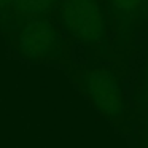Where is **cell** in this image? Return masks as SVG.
Masks as SVG:
<instances>
[{
	"label": "cell",
	"mask_w": 148,
	"mask_h": 148,
	"mask_svg": "<svg viewBox=\"0 0 148 148\" xmlns=\"http://www.w3.org/2000/svg\"><path fill=\"white\" fill-rule=\"evenodd\" d=\"M145 148H148V124H147V134H145Z\"/></svg>",
	"instance_id": "ba28073f"
},
{
	"label": "cell",
	"mask_w": 148,
	"mask_h": 148,
	"mask_svg": "<svg viewBox=\"0 0 148 148\" xmlns=\"http://www.w3.org/2000/svg\"><path fill=\"white\" fill-rule=\"evenodd\" d=\"M58 3L59 0H14L13 11L23 18L43 16L49 13Z\"/></svg>",
	"instance_id": "5b68a950"
},
{
	"label": "cell",
	"mask_w": 148,
	"mask_h": 148,
	"mask_svg": "<svg viewBox=\"0 0 148 148\" xmlns=\"http://www.w3.org/2000/svg\"><path fill=\"white\" fill-rule=\"evenodd\" d=\"M145 94L148 99V64H147V72H145Z\"/></svg>",
	"instance_id": "52a82bcc"
},
{
	"label": "cell",
	"mask_w": 148,
	"mask_h": 148,
	"mask_svg": "<svg viewBox=\"0 0 148 148\" xmlns=\"http://www.w3.org/2000/svg\"><path fill=\"white\" fill-rule=\"evenodd\" d=\"M64 40L42 16L26 18L19 27L18 51L27 59H58L62 56Z\"/></svg>",
	"instance_id": "7a4b0ae2"
},
{
	"label": "cell",
	"mask_w": 148,
	"mask_h": 148,
	"mask_svg": "<svg viewBox=\"0 0 148 148\" xmlns=\"http://www.w3.org/2000/svg\"><path fill=\"white\" fill-rule=\"evenodd\" d=\"M61 21L72 38L86 45L105 42V26L97 0H64Z\"/></svg>",
	"instance_id": "6da1fadb"
},
{
	"label": "cell",
	"mask_w": 148,
	"mask_h": 148,
	"mask_svg": "<svg viewBox=\"0 0 148 148\" xmlns=\"http://www.w3.org/2000/svg\"><path fill=\"white\" fill-rule=\"evenodd\" d=\"M13 3L14 0H0V27L2 29H10V26H13V23L16 21V24L24 23L26 18L18 16L16 13L13 11ZM19 29V26H18Z\"/></svg>",
	"instance_id": "8992f818"
},
{
	"label": "cell",
	"mask_w": 148,
	"mask_h": 148,
	"mask_svg": "<svg viewBox=\"0 0 148 148\" xmlns=\"http://www.w3.org/2000/svg\"><path fill=\"white\" fill-rule=\"evenodd\" d=\"M83 91L91 97L100 113L108 118H119L124 112L121 86L110 70H91L80 77Z\"/></svg>",
	"instance_id": "3957f363"
},
{
	"label": "cell",
	"mask_w": 148,
	"mask_h": 148,
	"mask_svg": "<svg viewBox=\"0 0 148 148\" xmlns=\"http://www.w3.org/2000/svg\"><path fill=\"white\" fill-rule=\"evenodd\" d=\"M147 2H148V0H147Z\"/></svg>",
	"instance_id": "30bf717a"
},
{
	"label": "cell",
	"mask_w": 148,
	"mask_h": 148,
	"mask_svg": "<svg viewBox=\"0 0 148 148\" xmlns=\"http://www.w3.org/2000/svg\"><path fill=\"white\" fill-rule=\"evenodd\" d=\"M61 2H64V0H59V3H61Z\"/></svg>",
	"instance_id": "9c48e42d"
},
{
	"label": "cell",
	"mask_w": 148,
	"mask_h": 148,
	"mask_svg": "<svg viewBox=\"0 0 148 148\" xmlns=\"http://www.w3.org/2000/svg\"><path fill=\"white\" fill-rule=\"evenodd\" d=\"M108 13L116 21V27L121 38L127 40L132 27L140 24L148 14L147 0H107Z\"/></svg>",
	"instance_id": "277c9868"
}]
</instances>
